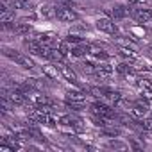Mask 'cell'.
Returning a JSON list of instances; mask_svg holds the SVG:
<instances>
[{
  "label": "cell",
  "instance_id": "cell-1",
  "mask_svg": "<svg viewBox=\"0 0 152 152\" xmlns=\"http://www.w3.org/2000/svg\"><path fill=\"white\" fill-rule=\"evenodd\" d=\"M56 18L59 22L72 23V22H75V20L79 18V15L75 13L72 7H68V6H59V7H56Z\"/></svg>",
  "mask_w": 152,
  "mask_h": 152
},
{
  "label": "cell",
  "instance_id": "cell-2",
  "mask_svg": "<svg viewBox=\"0 0 152 152\" xmlns=\"http://www.w3.org/2000/svg\"><path fill=\"white\" fill-rule=\"evenodd\" d=\"M91 113H93V115H99V116H104V118H107V120H111V118L115 116V111H113L107 104H104V102H93V104H91Z\"/></svg>",
  "mask_w": 152,
  "mask_h": 152
},
{
  "label": "cell",
  "instance_id": "cell-3",
  "mask_svg": "<svg viewBox=\"0 0 152 152\" xmlns=\"http://www.w3.org/2000/svg\"><path fill=\"white\" fill-rule=\"evenodd\" d=\"M132 18L138 22V23H147L152 20V9H143V7H136L131 11Z\"/></svg>",
  "mask_w": 152,
  "mask_h": 152
},
{
  "label": "cell",
  "instance_id": "cell-4",
  "mask_svg": "<svg viewBox=\"0 0 152 152\" xmlns=\"http://www.w3.org/2000/svg\"><path fill=\"white\" fill-rule=\"evenodd\" d=\"M6 56H7L9 59H13L15 63H18L20 66H23V68H32V66H34L31 59H27L25 56H22V54H18V52H15V50H6Z\"/></svg>",
  "mask_w": 152,
  "mask_h": 152
},
{
  "label": "cell",
  "instance_id": "cell-5",
  "mask_svg": "<svg viewBox=\"0 0 152 152\" xmlns=\"http://www.w3.org/2000/svg\"><path fill=\"white\" fill-rule=\"evenodd\" d=\"M97 29L102 31V32H107V34H115L116 32V27H115V23H113L111 18H100V20H97Z\"/></svg>",
  "mask_w": 152,
  "mask_h": 152
},
{
  "label": "cell",
  "instance_id": "cell-6",
  "mask_svg": "<svg viewBox=\"0 0 152 152\" xmlns=\"http://www.w3.org/2000/svg\"><path fill=\"white\" fill-rule=\"evenodd\" d=\"M56 68H59V72L63 73V77L66 79V81H70V83H77V75H75V72L72 70V68H68V66H64V64H56Z\"/></svg>",
  "mask_w": 152,
  "mask_h": 152
},
{
  "label": "cell",
  "instance_id": "cell-7",
  "mask_svg": "<svg viewBox=\"0 0 152 152\" xmlns=\"http://www.w3.org/2000/svg\"><path fill=\"white\" fill-rule=\"evenodd\" d=\"M93 73H95V75H99V77H109V75L113 73V66H109L107 63H100V64H97V66H95Z\"/></svg>",
  "mask_w": 152,
  "mask_h": 152
},
{
  "label": "cell",
  "instance_id": "cell-8",
  "mask_svg": "<svg viewBox=\"0 0 152 152\" xmlns=\"http://www.w3.org/2000/svg\"><path fill=\"white\" fill-rule=\"evenodd\" d=\"M9 100H11V104H15V106H22L23 102H25V93L22 91V90H13L11 91V95H9Z\"/></svg>",
  "mask_w": 152,
  "mask_h": 152
},
{
  "label": "cell",
  "instance_id": "cell-9",
  "mask_svg": "<svg viewBox=\"0 0 152 152\" xmlns=\"http://www.w3.org/2000/svg\"><path fill=\"white\" fill-rule=\"evenodd\" d=\"M90 47L88 45H75V47H72V56L73 57H83V56H86V54H90Z\"/></svg>",
  "mask_w": 152,
  "mask_h": 152
},
{
  "label": "cell",
  "instance_id": "cell-10",
  "mask_svg": "<svg viewBox=\"0 0 152 152\" xmlns=\"http://www.w3.org/2000/svg\"><path fill=\"white\" fill-rule=\"evenodd\" d=\"M120 54H122L125 59H129V61H136V59H138L136 50H134V48H131L129 45H127V47H122V48H120Z\"/></svg>",
  "mask_w": 152,
  "mask_h": 152
},
{
  "label": "cell",
  "instance_id": "cell-11",
  "mask_svg": "<svg viewBox=\"0 0 152 152\" xmlns=\"http://www.w3.org/2000/svg\"><path fill=\"white\" fill-rule=\"evenodd\" d=\"M111 13H113L115 20H122V18H125V16H127V9H125L124 6H115Z\"/></svg>",
  "mask_w": 152,
  "mask_h": 152
},
{
  "label": "cell",
  "instance_id": "cell-12",
  "mask_svg": "<svg viewBox=\"0 0 152 152\" xmlns=\"http://www.w3.org/2000/svg\"><path fill=\"white\" fill-rule=\"evenodd\" d=\"M75 122H77V120H75L72 115H63V116L59 118V124H61V125H64V127H73V125H75Z\"/></svg>",
  "mask_w": 152,
  "mask_h": 152
},
{
  "label": "cell",
  "instance_id": "cell-13",
  "mask_svg": "<svg viewBox=\"0 0 152 152\" xmlns=\"http://www.w3.org/2000/svg\"><path fill=\"white\" fill-rule=\"evenodd\" d=\"M11 20H15V9L9 11L6 6H2V22H4V23H9Z\"/></svg>",
  "mask_w": 152,
  "mask_h": 152
},
{
  "label": "cell",
  "instance_id": "cell-14",
  "mask_svg": "<svg viewBox=\"0 0 152 152\" xmlns=\"http://www.w3.org/2000/svg\"><path fill=\"white\" fill-rule=\"evenodd\" d=\"M29 31H31V25L25 23V22L15 25V32H18V34H29Z\"/></svg>",
  "mask_w": 152,
  "mask_h": 152
},
{
  "label": "cell",
  "instance_id": "cell-15",
  "mask_svg": "<svg viewBox=\"0 0 152 152\" xmlns=\"http://www.w3.org/2000/svg\"><path fill=\"white\" fill-rule=\"evenodd\" d=\"M32 102H34V106L41 107V106H47L48 104V99L45 95H32Z\"/></svg>",
  "mask_w": 152,
  "mask_h": 152
},
{
  "label": "cell",
  "instance_id": "cell-16",
  "mask_svg": "<svg viewBox=\"0 0 152 152\" xmlns=\"http://www.w3.org/2000/svg\"><path fill=\"white\" fill-rule=\"evenodd\" d=\"M116 72H118V73H122V75H129V73L132 72V68H131V64H129V63H120V64L116 66Z\"/></svg>",
  "mask_w": 152,
  "mask_h": 152
},
{
  "label": "cell",
  "instance_id": "cell-17",
  "mask_svg": "<svg viewBox=\"0 0 152 152\" xmlns=\"http://www.w3.org/2000/svg\"><path fill=\"white\" fill-rule=\"evenodd\" d=\"M13 9H25L29 7V0H11Z\"/></svg>",
  "mask_w": 152,
  "mask_h": 152
},
{
  "label": "cell",
  "instance_id": "cell-18",
  "mask_svg": "<svg viewBox=\"0 0 152 152\" xmlns=\"http://www.w3.org/2000/svg\"><path fill=\"white\" fill-rule=\"evenodd\" d=\"M41 16H45V18L56 16V9H52L50 6H43V7H41Z\"/></svg>",
  "mask_w": 152,
  "mask_h": 152
},
{
  "label": "cell",
  "instance_id": "cell-19",
  "mask_svg": "<svg viewBox=\"0 0 152 152\" xmlns=\"http://www.w3.org/2000/svg\"><path fill=\"white\" fill-rule=\"evenodd\" d=\"M102 134H104V136H109V138H115V136L120 134V129H116V127H109V129H104Z\"/></svg>",
  "mask_w": 152,
  "mask_h": 152
},
{
  "label": "cell",
  "instance_id": "cell-20",
  "mask_svg": "<svg viewBox=\"0 0 152 152\" xmlns=\"http://www.w3.org/2000/svg\"><path fill=\"white\" fill-rule=\"evenodd\" d=\"M90 54H91V56H93L95 59H100V61H106V59L109 57V56H107V54H106L104 50H97V52H90Z\"/></svg>",
  "mask_w": 152,
  "mask_h": 152
},
{
  "label": "cell",
  "instance_id": "cell-21",
  "mask_svg": "<svg viewBox=\"0 0 152 152\" xmlns=\"http://www.w3.org/2000/svg\"><path fill=\"white\" fill-rule=\"evenodd\" d=\"M66 41H68L70 45H79V43H81V38H79V36H68Z\"/></svg>",
  "mask_w": 152,
  "mask_h": 152
},
{
  "label": "cell",
  "instance_id": "cell-22",
  "mask_svg": "<svg viewBox=\"0 0 152 152\" xmlns=\"http://www.w3.org/2000/svg\"><path fill=\"white\" fill-rule=\"evenodd\" d=\"M143 129H145V131H148V132H152V116H150V118H147V120L143 122Z\"/></svg>",
  "mask_w": 152,
  "mask_h": 152
},
{
  "label": "cell",
  "instance_id": "cell-23",
  "mask_svg": "<svg viewBox=\"0 0 152 152\" xmlns=\"http://www.w3.org/2000/svg\"><path fill=\"white\" fill-rule=\"evenodd\" d=\"M109 147H111V148H115V147H116V148H120V147H122V143H118V141H109Z\"/></svg>",
  "mask_w": 152,
  "mask_h": 152
},
{
  "label": "cell",
  "instance_id": "cell-24",
  "mask_svg": "<svg viewBox=\"0 0 152 152\" xmlns=\"http://www.w3.org/2000/svg\"><path fill=\"white\" fill-rule=\"evenodd\" d=\"M138 2H141V0H138Z\"/></svg>",
  "mask_w": 152,
  "mask_h": 152
}]
</instances>
